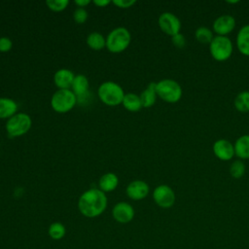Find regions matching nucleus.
Listing matches in <instances>:
<instances>
[{
	"label": "nucleus",
	"mask_w": 249,
	"mask_h": 249,
	"mask_svg": "<svg viewBox=\"0 0 249 249\" xmlns=\"http://www.w3.org/2000/svg\"><path fill=\"white\" fill-rule=\"evenodd\" d=\"M107 207V196L99 189H89L84 192L78 200V208L82 215L95 218L101 215Z\"/></svg>",
	"instance_id": "f257e3e1"
},
{
	"label": "nucleus",
	"mask_w": 249,
	"mask_h": 249,
	"mask_svg": "<svg viewBox=\"0 0 249 249\" xmlns=\"http://www.w3.org/2000/svg\"><path fill=\"white\" fill-rule=\"evenodd\" d=\"M99 99L106 105L116 106L123 103L124 92L122 87L112 81L102 83L97 90Z\"/></svg>",
	"instance_id": "f03ea898"
},
{
	"label": "nucleus",
	"mask_w": 249,
	"mask_h": 249,
	"mask_svg": "<svg viewBox=\"0 0 249 249\" xmlns=\"http://www.w3.org/2000/svg\"><path fill=\"white\" fill-rule=\"evenodd\" d=\"M130 40L131 35L125 27H116L106 37V48L111 53H121L129 46Z\"/></svg>",
	"instance_id": "7ed1b4c3"
},
{
	"label": "nucleus",
	"mask_w": 249,
	"mask_h": 249,
	"mask_svg": "<svg viewBox=\"0 0 249 249\" xmlns=\"http://www.w3.org/2000/svg\"><path fill=\"white\" fill-rule=\"evenodd\" d=\"M156 90L158 96L168 103H176L182 97V88L174 80L163 79L157 83Z\"/></svg>",
	"instance_id": "20e7f679"
},
{
	"label": "nucleus",
	"mask_w": 249,
	"mask_h": 249,
	"mask_svg": "<svg viewBox=\"0 0 249 249\" xmlns=\"http://www.w3.org/2000/svg\"><path fill=\"white\" fill-rule=\"evenodd\" d=\"M32 121L26 113H16L6 122V130L11 137H18L25 134L31 127Z\"/></svg>",
	"instance_id": "39448f33"
},
{
	"label": "nucleus",
	"mask_w": 249,
	"mask_h": 249,
	"mask_svg": "<svg viewBox=\"0 0 249 249\" xmlns=\"http://www.w3.org/2000/svg\"><path fill=\"white\" fill-rule=\"evenodd\" d=\"M77 96L71 89H57L51 98V106L57 113H66L74 108Z\"/></svg>",
	"instance_id": "423d86ee"
},
{
	"label": "nucleus",
	"mask_w": 249,
	"mask_h": 249,
	"mask_svg": "<svg viewBox=\"0 0 249 249\" xmlns=\"http://www.w3.org/2000/svg\"><path fill=\"white\" fill-rule=\"evenodd\" d=\"M232 43L227 36H215L209 44V51L212 57L217 61L229 59L232 53Z\"/></svg>",
	"instance_id": "0eeeda50"
},
{
	"label": "nucleus",
	"mask_w": 249,
	"mask_h": 249,
	"mask_svg": "<svg viewBox=\"0 0 249 249\" xmlns=\"http://www.w3.org/2000/svg\"><path fill=\"white\" fill-rule=\"evenodd\" d=\"M153 198L161 208H170L175 202V193L168 185H160L153 192Z\"/></svg>",
	"instance_id": "6e6552de"
},
{
	"label": "nucleus",
	"mask_w": 249,
	"mask_h": 249,
	"mask_svg": "<svg viewBox=\"0 0 249 249\" xmlns=\"http://www.w3.org/2000/svg\"><path fill=\"white\" fill-rule=\"evenodd\" d=\"M159 26L162 32L172 37L180 33L181 21L174 14L165 12L162 13L159 18Z\"/></svg>",
	"instance_id": "1a4fd4ad"
},
{
	"label": "nucleus",
	"mask_w": 249,
	"mask_h": 249,
	"mask_svg": "<svg viewBox=\"0 0 249 249\" xmlns=\"http://www.w3.org/2000/svg\"><path fill=\"white\" fill-rule=\"evenodd\" d=\"M112 216L118 223L126 224L133 219L134 209L129 203L125 201H121L115 204V206L113 207Z\"/></svg>",
	"instance_id": "9d476101"
},
{
	"label": "nucleus",
	"mask_w": 249,
	"mask_h": 249,
	"mask_svg": "<svg viewBox=\"0 0 249 249\" xmlns=\"http://www.w3.org/2000/svg\"><path fill=\"white\" fill-rule=\"evenodd\" d=\"M235 27V19L231 15H222L213 22V30L219 36H227Z\"/></svg>",
	"instance_id": "9b49d317"
},
{
	"label": "nucleus",
	"mask_w": 249,
	"mask_h": 249,
	"mask_svg": "<svg viewBox=\"0 0 249 249\" xmlns=\"http://www.w3.org/2000/svg\"><path fill=\"white\" fill-rule=\"evenodd\" d=\"M149 186L142 180H134L130 182L126 189V196L133 200H141L145 198L149 194Z\"/></svg>",
	"instance_id": "f8f14e48"
},
{
	"label": "nucleus",
	"mask_w": 249,
	"mask_h": 249,
	"mask_svg": "<svg viewBox=\"0 0 249 249\" xmlns=\"http://www.w3.org/2000/svg\"><path fill=\"white\" fill-rule=\"evenodd\" d=\"M213 153L221 160H230L235 155L234 146L227 139H219L213 144Z\"/></svg>",
	"instance_id": "ddd939ff"
},
{
	"label": "nucleus",
	"mask_w": 249,
	"mask_h": 249,
	"mask_svg": "<svg viewBox=\"0 0 249 249\" xmlns=\"http://www.w3.org/2000/svg\"><path fill=\"white\" fill-rule=\"evenodd\" d=\"M74 78L75 75L71 70L61 68L54 73L53 82L58 89H69V88L72 86Z\"/></svg>",
	"instance_id": "4468645a"
},
{
	"label": "nucleus",
	"mask_w": 249,
	"mask_h": 249,
	"mask_svg": "<svg viewBox=\"0 0 249 249\" xmlns=\"http://www.w3.org/2000/svg\"><path fill=\"white\" fill-rule=\"evenodd\" d=\"M89 83L88 78L82 74L75 75V78L71 86V90L74 92L77 98L86 95L89 92Z\"/></svg>",
	"instance_id": "2eb2a0df"
},
{
	"label": "nucleus",
	"mask_w": 249,
	"mask_h": 249,
	"mask_svg": "<svg viewBox=\"0 0 249 249\" xmlns=\"http://www.w3.org/2000/svg\"><path fill=\"white\" fill-rule=\"evenodd\" d=\"M236 47L242 54L249 56V24L239 29L236 36Z\"/></svg>",
	"instance_id": "dca6fc26"
},
{
	"label": "nucleus",
	"mask_w": 249,
	"mask_h": 249,
	"mask_svg": "<svg viewBox=\"0 0 249 249\" xmlns=\"http://www.w3.org/2000/svg\"><path fill=\"white\" fill-rule=\"evenodd\" d=\"M17 102L8 97H0V119H10L17 113Z\"/></svg>",
	"instance_id": "f3484780"
},
{
	"label": "nucleus",
	"mask_w": 249,
	"mask_h": 249,
	"mask_svg": "<svg viewBox=\"0 0 249 249\" xmlns=\"http://www.w3.org/2000/svg\"><path fill=\"white\" fill-rule=\"evenodd\" d=\"M156 86L157 83L152 82L150 83L147 88L141 92L140 96V100L142 103V107L145 108H149L151 106H153L157 100V90H156Z\"/></svg>",
	"instance_id": "a211bd4d"
},
{
	"label": "nucleus",
	"mask_w": 249,
	"mask_h": 249,
	"mask_svg": "<svg viewBox=\"0 0 249 249\" xmlns=\"http://www.w3.org/2000/svg\"><path fill=\"white\" fill-rule=\"evenodd\" d=\"M118 184H119L118 176L113 172H107L103 174L98 181L99 190H101L104 193L114 191L117 188Z\"/></svg>",
	"instance_id": "6ab92c4d"
},
{
	"label": "nucleus",
	"mask_w": 249,
	"mask_h": 249,
	"mask_svg": "<svg viewBox=\"0 0 249 249\" xmlns=\"http://www.w3.org/2000/svg\"><path fill=\"white\" fill-rule=\"evenodd\" d=\"M233 146L234 153L238 158L242 160L249 159V134L238 137Z\"/></svg>",
	"instance_id": "aec40b11"
},
{
	"label": "nucleus",
	"mask_w": 249,
	"mask_h": 249,
	"mask_svg": "<svg viewBox=\"0 0 249 249\" xmlns=\"http://www.w3.org/2000/svg\"><path fill=\"white\" fill-rule=\"evenodd\" d=\"M122 104L127 111H130V112H137L142 108L140 96L133 92L125 93Z\"/></svg>",
	"instance_id": "412c9836"
},
{
	"label": "nucleus",
	"mask_w": 249,
	"mask_h": 249,
	"mask_svg": "<svg viewBox=\"0 0 249 249\" xmlns=\"http://www.w3.org/2000/svg\"><path fill=\"white\" fill-rule=\"evenodd\" d=\"M87 44L90 49L99 51L106 47V38L99 32H91L87 37Z\"/></svg>",
	"instance_id": "4be33fe9"
},
{
	"label": "nucleus",
	"mask_w": 249,
	"mask_h": 249,
	"mask_svg": "<svg viewBox=\"0 0 249 249\" xmlns=\"http://www.w3.org/2000/svg\"><path fill=\"white\" fill-rule=\"evenodd\" d=\"M234 107L239 112H249V91L243 90L237 93L233 101Z\"/></svg>",
	"instance_id": "5701e85b"
},
{
	"label": "nucleus",
	"mask_w": 249,
	"mask_h": 249,
	"mask_svg": "<svg viewBox=\"0 0 249 249\" xmlns=\"http://www.w3.org/2000/svg\"><path fill=\"white\" fill-rule=\"evenodd\" d=\"M48 233L52 239L59 240L64 237V235L66 233V229H65L64 225L61 224L60 222H53L49 227Z\"/></svg>",
	"instance_id": "b1692460"
},
{
	"label": "nucleus",
	"mask_w": 249,
	"mask_h": 249,
	"mask_svg": "<svg viewBox=\"0 0 249 249\" xmlns=\"http://www.w3.org/2000/svg\"><path fill=\"white\" fill-rule=\"evenodd\" d=\"M196 39L201 44H210L213 40V32L208 27L200 26L195 32Z\"/></svg>",
	"instance_id": "393cba45"
},
{
	"label": "nucleus",
	"mask_w": 249,
	"mask_h": 249,
	"mask_svg": "<svg viewBox=\"0 0 249 249\" xmlns=\"http://www.w3.org/2000/svg\"><path fill=\"white\" fill-rule=\"evenodd\" d=\"M245 173V164L242 160H234L230 166V174L235 179L241 178Z\"/></svg>",
	"instance_id": "a878e982"
},
{
	"label": "nucleus",
	"mask_w": 249,
	"mask_h": 249,
	"mask_svg": "<svg viewBox=\"0 0 249 249\" xmlns=\"http://www.w3.org/2000/svg\"><path fill=\"white\" fill-rule=\"evenodd\" d=\"M46 4L48 8L53 12H61L68 6V0H47Z\"/></svg>",
	"instance_id": "bb28decb"
},
{
	"label": "nucleus",
	"mask_w": 249,
	"mask_h": 249,
	"mask_svg": "<svg viewBox=\"0 0 249 249\" xmlns=\"http://www.w3.org/2000/svg\"><path fill=\"white\" fill-rule=\"evenodd\" d=\"M88 17H89V14H88V12L85 8H79L78 7L73 13V18L79 24L85 23L88 19Z\"/></svg>",
	"instance_id": "cd10ccee"
},
{
	"label": "nucleus",
	"mask_w": 249,
	"mask_h": 249,
	"mask_svg": "<svg viewBox=\"0 0 249 249\" xmlns=\"http://www.w3.org/2000/svg\"><path fill=\"white\" fill-rule=\"evenodd\" d=\"M171 41H172V44L178 49H183L186 46V38L181 33H178V34L172 36Z\"/></svg>",
	"instance_id": "c85d7f7f"
},
{
	"label": "nucleus",
	"mask_w": 249,
	"mask_h": 249,
	"mask_svg": "<svg viewBox=\"0 0 249 249\" xmlns=\"http://www.w3.org/2000/svg\"><path fill=\"white\" fill-rule=\"evenodd\" d=\"M13 47L12 40L9 37H0V52H9Z\"/></svg>",
	"instance_id": "c756f323"
},
{
	"label": "nucleus",
	"mask_w": 249,
	"mask_h": 249,
	"mask_svg": "<svg viewBox=\"0 0 249 249\" xmlns=\"http://www.w3.org/2000/svg\"><path fill=\"white\" fill-rule=\"evenodd\" d=\"M135 3H136L135 0H114L113 1L114 5H116L119 8H123V9L130 8Z\"/></svg>",
	"instance_id": "7c9ffc66"
},
{
	"label": "nucleus",
	"mask_w": 249,
	"mask_h": 249,
	"mask_svg": "<svg viewBox=\"0 0 249 249\" xmlns=\"http://www.w3.org/2000/svg\"><path fill=\"white\" fill-rule=\"evenodd\" d=\"M93 3L97 7H105V6L109 5L111 3V1L110 0H93Z\"/></svg>",
	"instance_id": "2f4dec72"
},
{
	"label": "nucleus",
	"mask_w": 249,
	"mask_h": 249,
	"mask_svg": "<svg viewBox=\"0 0 249 249\" xmlns=\"http://www.w3.org/2000/svg\"><path fill=\"white\" fill-rule=\"evenodd\" d=\"M90 3L89 0H76L75 4L79 7V8H85L86 6H88Z\"/></svg>",
	"instance_id": "473e14b6"
},
{
	"label": "nucleus",
	"mask_w": 249,
	"mask_h": 249,
	"mask_svg": "<svg viewBox=\"0 0 249 249\" xmlns=\"http://www.w3.org/2000/svg\"><path fill=\"white\" fill-rule=\"evenodd\" d=\"M239 1L235 0V1H227V3H230V4H235V3H238Z\"/></svg>",
	"instance_id": "72a5a7b5"
}]
</instances>
